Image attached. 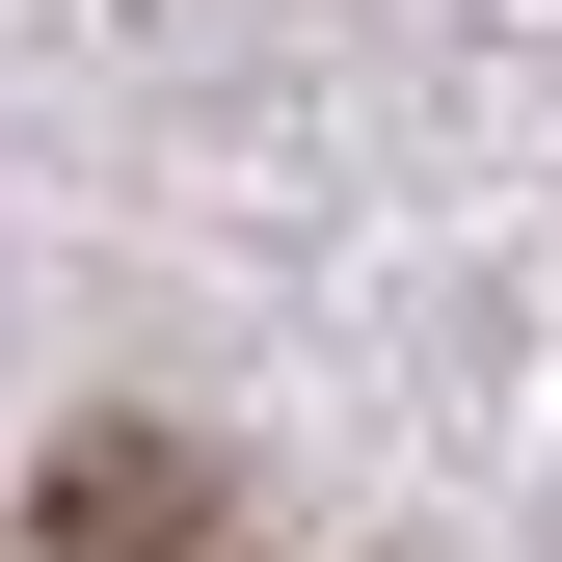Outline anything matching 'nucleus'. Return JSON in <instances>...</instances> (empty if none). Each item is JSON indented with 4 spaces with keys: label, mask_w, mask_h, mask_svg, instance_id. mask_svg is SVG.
Masks as SVG:
<instances>
[{
    "label": "nucleus",
    "mask_w": 562,
    "mask_h": 562,
    "mask_svg": "<svg viewBox=\"0 0 562 562\" xmlns=\"http://www.w3.org/2000/svg\"><path fill=\"white\" fill-rule=\"evenodd\" d=\"M27 562H215V456H188V429H54Z\"/></svg>",
    "instance_id": "obj_1"
}]
</instances>
